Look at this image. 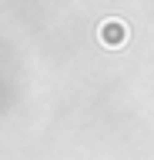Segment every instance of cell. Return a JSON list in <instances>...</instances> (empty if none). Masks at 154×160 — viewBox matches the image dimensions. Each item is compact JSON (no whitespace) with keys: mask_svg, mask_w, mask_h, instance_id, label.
<instances>
[{"mask_svg":"<svg viewBox=\"0 0 154 160\" xmlns=\"http://www.w3.org/2000/svg\"><path fill=\"white\" fill-rule=\"evenodd\" d=\"M97 37H101V43H104L107 50H121L124 40H127V23L117 20V17H107V20H101Z\"/></svg>","mask_w":154,"mask_h":160,"instance_id":"6da1fadb","label":"cell"}]
</instances>
